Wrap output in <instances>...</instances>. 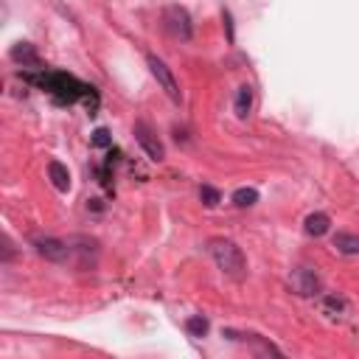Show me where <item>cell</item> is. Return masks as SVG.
I'll use <instances>...</instances> for the list:
<instances>
[{"label": "cell", "instance_id": "1", "mask_svg": "<svg viewBox=\"0 0 359 359\" xmlns=\"http://www.w3.org/2000/svg\"><path fill=\"white\" fill-rule=\"evenodd\" d=\"M23 79L40 90H45L57 104H76V101H87L90 112L98 107V93L96 87L79 82L76 76L65 73V71H51V68H37V73H23Z\"/></svg>", "mask_w": 359, "mask_h": 359}, {"label": "cell", "instance_id": "2", "mask_svg": "<svg viewBox=\"0 0 359 359\" xmlns=\"http://www.w3.org/2000/svg\"><path fill=\"white\" fill-rule=\"evenodd\" d=\"M208 253L214 258V264L219 267L222 275L233 278V281H244L247 278V258L242 253V247L230 239H211L208 242Z\"/></svg>", "mask_w": 359, "mask_h": 359}, {"label": "cell", "instance_id": "3", "mask_svg": "<svg viewBox=\"0 0 359 359\" xmlns=\"http://www.w3.org/2000/svg\"><path fill=\"white\" fill-rule=\"evenodd\" d=\"M163 29L168 37L180 40V43H189L194 37V23H191V15L183 9V6H168L163 12Z\"/></svg>", "mask_w": 359, "mask_h": 359}, {"label": "cell", "instance_id": "4", "mask_svg": "<svg viewBox=\"0 0 359 359\" xmlns=\"http://www.w3.org/2000/svg\"><path fill=\"white\" fill-rule=\"evenodd\" d=\"M146 65H149V71H152V76L157 79V85H160V90L174 101V104H180L183 101V93H180V85H177V79H174V73H171V68L160 59V57H154V54H149L146 57Z\"/></svg>", "mask_w": 359, "mask_h": 359}, {"label": "cell", "instance_id": "5", "mask_svg": "<svg viewBox=\"0 0 359 359\" xmlns=\"http://www.w3.org/2000/svg\"><path fill=\"white\" fill-rule=\"evenodd\" d=\"M289 286H292V292L300 295V298H317V295L323 292V281H320V275H317L312 267H298V270H292Z\"/></svg>", "mask_w": 359, "mask_h": 359}, {"label": "cell", "instance_id": "6", "mask_svg": "<svg viewBox=\"0 0 359 359\" xmlns=\"http://www.w3.org/2000/svg\"><path fill=\"white\" fill-rule=\"evenodd\" d=\"M34 247L51 264H73V247H71V242H62V239H51L48 236V239H37Z\"/></svg>", "mask_w": 359, "mask_h": 359}, {"label": "cell", "instance_id": "7", "mask_svg": "<svg viewBox=\"0 0 359 359\" xmlns=\"http://www.w3.org/2000/svg\"><path fill=\"white\" fill-rule=\"evenodd\" d=\"M135 140L140 143V149L146 152V157H149V160L160 163V160L166 157V149H163L160 138L154 135V129H152L146 121H138V124H135Z\"/></svg>", "mask_w": 359, "mask_h": 359}, {"label": "cell", "instance_id": "8", "mask_svg": "<svg viewBox=\"0 0 359 359\" xmlns=\"http://www.w3.org/2000/svg\"><path fill=\"white\" fill-rule=\"evenodd\" d=\"M9 57H12V62H17L23 68H40V57H37V51H34L31 43H17L9 51Z\"/></svg>", "mask_w": 359, "mask_h": 359}, {"label": "cell", "instance_id": "9", "mask_svg": "<svg viewBox=\"0 0 359 359\" xmlns=\"http://www.w3.org/2000/svg\"><path fill=\"white\" fill-rule=\"evenodd\" d=\"M48 177H51V183H54L57 191H71V171H68L65 163L51 160L48 163Z\"/></svg>", "mask_w": 359, "mask_h": 359}, {"label": "cell", "instance_id": "10", "mask_svg": "<svg viewBox=\"0 0 359 359\" xmlns=\"http://www.w3.org/2000/svg\"><path fill=\"white\" fill-rule=\"evenodd\" d=\"M303 228H306V233H309V236L320 239V236H325V233L331 230V219H328V214L317 211V214H309V217H306Z\"/></svg>", "mask_w": 359, "mask_h": 359}, {"label": "cell", "instance_id": "11", "mask_svg": "<svg viewBox=\"0 0 359 359\" xmlns=\"http://www.w3.org/2000/svg\"><path fill=\"white\" fill-rule=\"evenodd\" d=\"M334 250L342 256L359 258V236L356 233H334Z\"/></svg>", "mask_w": 359, "mask_h": 359}, {"label": "cell", "instance_id": "12", "mask_svg": "<svg viewBox=\"0 0 359 359\" xmlns=\"http://www.w3.org/2000/svg\"><path fill=\"white\" fill-rule=\"evenodd\" d=\"M233 110H236V118H242V121L250 115V110H253V87L250 85L239 87L236 101H233Z\"/></svg>", "mask_w": 359, "mask_h": 359}, {"label": "cell", "instance_id": "13", "mask_svg": "<svg viewBox=\"0 0 359 359\" xmlns=\"http://www.w3.org/2000/svg\"><path fill=\"white\" fill-rule=\"evenodd\" d=\"M320 309H323V314H328V317H342V314L348 312V303H345V298H339V295H328V298L320 300Z\"/></svg>", "mask_w": 359, "mask_h": 359}, {"label": "cell", "instance_id": "14", "mask_svg": "<svg viewBox=\"0 0 359 359\" xmlns=\"http://www.w3.org/2000/svg\"><path fill=\"white\" fill-rule=\"evenodd\" d=\"M230 200H233L236 208H253L258 203V191L256 189H236Z\"/></svg>", "mask_w": 359, "mask_h": 359}, {"label": "cell", "instance_id": "15", "mask_svg": "<svg viewBox=\"0 0 359 359\" xmlns=\"http://www.w3.org/2000/svg\"><path fill=\"white\" fill-rule=\"evenodd\" d=\"M186 331H189L191 337H205V334H208V320H205L203 314H194V317L186 320Z\"/></svg>", "mask_w": 359, "mask_h": 359}, {"label": "cell", "instance_id": "16", "mask_svg": "<svg viewBox=\"0 0 359 359\" xmlns=\"http://www.w3.org/2000/svg\"><path fill=\"white\" fill-rule=\"evenodd\" d=\"M200 200H203L208 208H217V205L222 203L219 191H217V189H211V186H203V189H200Z\"/></svg>", "mask_w": 359, "mask_h": 359}, {"label": "cell", "instance_id": "17", "mask_svg": "<svg viewBox=\"0 0 359 359\" xmlns=\"http://www.w3.org/2000/svg\"><path fill=\"white\" fill-rule=\"evenodd\" d=\"M93 146H98V149H107V146H112V138H110V132H107V129H96V132H93Z\"/></svg>", "mask_w": 359, "mask_h": 359}, {"label": "cell", "instance_id": "18", "mask_svg": "<svg viewBox=\"0 0 359 359\" xmlns=\"http://www.w3.org/2000/svg\"><path fill=\"white\" fill-rule=\"evenodd\" d=\"M222 17H225V26H228V40L233 43V20H230V12L225 9V12H222Z\"/></svg>", "mask_w": 359, "mask_h": 359}]
</instances>
